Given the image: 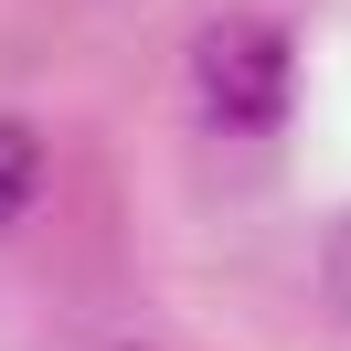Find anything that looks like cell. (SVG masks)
I'll list each match as a JSON object with an SVG mask.
<instances>
[{
    "instance_id": "7a4b0ae2",
    "label": "cell",
    "mask_w": 351,
    "mask_h": 351,
    "mask_svg": "<svg viewBox=\"0 0 351 351\" xmlns=\"http://www.w3.org/2000/svg\"><path fill=\"white\" fill-rule=\"evenodd\" d=\"M32 192H43V138H32L22 117H0V223H22Z\"/></svg>"
},
{
    "instance_id": "6da1fadb",
    "label": "cell",
    "mask_w": 351,
    "mask_h": 351,
    "mask_svg": "<svg viewBox=\"0 0 351 351\" xmlns=\"http://www.w3.org/2000/svg\"><path fill=\"white\" fill-rule=\"evenodd\" d=\"M192 86H202V107H213L223 128H277L287 96H298V53H287L277 22L234 11V22H213L192 43Z\"/></svg>"
},
{
    "instance_id": "3957f363",
    "label": "cell",
    "mask_w": 351,
    "mask_h": 351,
    "mask_svg": "<svg viewBox=\"0 0 351 351\" xmlns=\"http://www.w3.org/2000/svg\"><path fill=\"white\" fill-rule=\"evenodd\" d=\"M330 298L351 308V213H341V234H330Z\"/></svg>"
}]
</instances>
